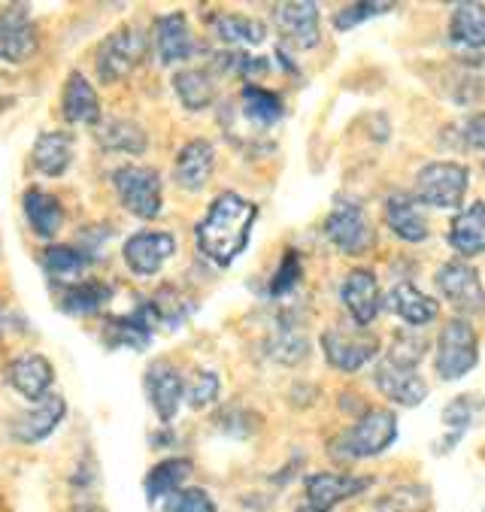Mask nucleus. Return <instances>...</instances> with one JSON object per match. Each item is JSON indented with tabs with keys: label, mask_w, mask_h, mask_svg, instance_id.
Returning a JSON list of instances; mask_svg holds the SVG:
<instances>
[{
	"label": "nucleus",
	"mask_w": 485,
	"mask_h": 512,
	"mask_svg": "<svg viewBox=\"0 0 485 512\" xmlns=\"http://www.w3.org/2000/svg\"><path fill=\"white\" fill-rule=\"evenodd\" d=\"M258 219V207L237 191H222L207 216L194 228L198 249L219 267H228L240 258V252L249 246L252 228Z\"/></svg>",
	"instance_id": "nucleus-1"
},
{
	"label": "nucleus",
	"mask_w": 485,
	"mask_h": 512,
	"mask_svg": "<svg viewBox=\"0 0 485 512\" xmlns=\"http://www.w3.org/2000/svg\"><path fill=\"white\" fill-rule=\"evenodd\" d=\"M398 440V416L392 409H364L361 419L340 431L331 440V458L346 464V461H361V458H376L388 446Z\"/></svg>",
	"instance_id": "nucleus-2"
},
{
	"label": "nucleus",
	"mask_w": 485,
	"mask_h": 512,
	"mask_svg": "<svg viewBox=\"0 0 485 512\" xmlns=\"http://www.w3.org/2000/svg\"><path fill=\"white\" fill-rule=\"evenodd\" d=\"M470 188V170L458 161H431L416 173L413 197L434 210H458Z\"/></svg>",
	"instance_id": "nucleus-3"
},
{
	"label": "nucleus",
	"mask_w": 485,
	"mask_h": 512,
	"mask_svg": "<svg viewBox=\"0 0 485 512\" xmlns=\"http://www.w3.org/2000/svg\"><path fill=\"white\" fill-rule=\"evenodd\" d=\"M146 52H149V37L140 28H131V25L116 28L113 34L101 40V46L94 52L97 79L107 85L122 82L125 76L134 73V67L146 58Z\"/></svg>",
	"instance_id": "nucleus-4"
},
{
	"label": "nucleus",
	"mask_w": 485,
	"mask_h": 512,
	"mask_svg": "<svg viewBox=\"0 0 485 512\" xmlns=\"http://www.w3.org/2000/svg\"><path fill=\"white\" fill-rule=\"evenodd\" d=\"M113 188L122 200V207L137 219H158L164 207V188L155 167L122 164L113 170Z\"/></svg>",
	"instance_id": "nucleus-5"
},
{
	"label": "nucleus",
	"mask_w": 485,
	"mask_h": 512,
	"mask_svg": "<svg viewBox=\"0 0 485 512\" xmlns=\"http://www.w3.org/2000/svg\"><path fill=\"white\" fill-rule=\"evenodd\" d=\"M476 361H479V337L473 325L467 319L446 322L437 337V358H434L437 376L443 382H458L476 367Z\"/></svg>",
	"instance_id": "nucleus-6"
},
{
	"label": "nucleus",
	"mask_w": 485,
	"mask_h": 512,
	"mask_svg": "<svg viewBox=\"0 0 485 512\" xmlns=\"http://www.w3.org/2000/svg\"><path fill=\"white\" fill-rule=\"evenodd\" d=\"M322 352L340 373H358L379 355V337L370 328H328L322 334Z\"/></svg>",
	"instance_id": "nucleus-7"
},
{
	"label": "nucleus",
	"mask_w": 485,
	"mask_h": 512,
	"mask_svg": "<svg viewBox=\"0 0 485 512\" xmlns=\"http://www.w3.org/2000/svg\"><path fill=\"white\" fill-rule=\"evenodd\" d=\"M437 291L443 294V300L458 310L461 316H479L485 313V288L482 279L476 273V267H470L467 261H446L437 276Z\"/></svg>",
	"instance_id": "nucleus-8"
},
{
	"label": "nucleus",
	"mask_w": 485,
	"mask_h": 512,
	"mask_svg": "<svg viewBox=\"0 0 485 512\" xmlns=\"http://www.w3.org/2000/svg\"><path fill=\"white\" fill-rule=\"evenodd\" d=\"M325 237L331 240L334 249H340L343 255H364L373 246V228L367 213L358 207V203H337V207L328 213L325 225H322Z\"/></svg>",
	"instance_id": "nucleus-9"
},
{
	"label": "nucleus",
	"mask_w": 485,
	"mask_h": 512,
	"mask_svg": "<svg viewBox=\"0 0 485 512\" xmlns=\"http://www.w3.org/2000/svg\"><path fill=\"white\" fill-rule=\"evenodd\" d=\"M37 46V25L25 4H10L7 10H0V61L22 64L34 58Z\"/></svg>",
	"instance_id": "nucleus-10"
},
{
	"label": "nucleus",
	"mask_w": 485,
	"mask_h": 512,
	"mask_svg": "<svg viewBox=\"0 0 485 512\" xmlns=\"http://www.w3.org/2000/svg\"><path fill=\"white\" fill-rule=\"evenodd\" d=\"M376 388L398 406H419L428 397V382L416 373V367L401 364L395 358H382L373 370Z\"/></svg>",
	"instance_id": "nucleus-11"
},
{
	"label": "nucleus",
	"mask_w": 485,
	"mask_h": 512,
	"mask_svg": "<svg viewBox=\"0 0 485 512\" xmlns=\"http://www.w3.org/2000/svg\"><path fill=\"white\" fill-rule=\"evenodd\" d=\"M340 300L346 306V313L352 316V322L358 328H367L382 310V291H379L373 270H364V267L349 270L340 282Z\"/></svg>",
	"instance_id": "nucleus-12"
},
{
	"label": "nucleus",
	"mask_w": 485,
	"mask_h": 512,
	"mask_svg": "<svg viewBox=\"0 0 485 512\" xmlns=\"http://www.w3.org/2000/svg\"><path fill=\"white\" fill-rule=\"evenodd\" d=\"M382 219H385L388 231L401 237L404 243H425L431 237L428 216L413 194H404V191L388 194L382 203Z\"/></svg>",
	"instance_id": "nucleus-13"
},
{
	"label": "nucleus",
	"mask_w": 485,
	"mask_h": 512,
	"mask_svg": "<svg viewBox=\"0 0 485 512\" xmlns=\"http://www.w3.org/2000/svg\"><path fill=\"white\" fill-rule=\"evenodd\" d=\"M125 264L137 276H155L173 255H176V237L167 231H140L128 237L125 249Z\"/></svg>",
	"instance_id": "nucleus-14"
},
{
	"label": "nucleus",
	"mask_w": 485,
	"mask_h": 512,
	"mask_svg": "<svg viewBox=\"0 0 485 512\" xmlns=\"http://www.w3.org/2000/svg\"><path fill=\"white\" fill-rule=\"evenodd\" d=\"M143 382H146V394H149V403L158 413V419L164 425H170L179 413L182 397H185V382H182L179 370L167 361H155V364H149Z\"/></svg>",
	"instance_id": "nucleus-15"
},
{
	"label": "nucleus",
	"mask_w": 485,
	"mask_h": 512,
	"mask_svg": "<svg viewBox=\"0 0 485 512\" xmlns=\"http://www.w3.org/2000/svg\"><path fill=\"white\" fill-rule=\"evenodd\" d=\"M273 19H276V28L282 31V37L295 49L319 46V40H322V34H319V7L310 4V0H301V4H279Z\"/></svg>",
	"instance_id": "nucleus-16"
},
{
	"label": "nucleus",
	"mask_w": 485,
	"mask_h": 512,
	"mask_svg": "<svg viewBox=\"0 0 485 512\" xmlns=\"http://www.w3.org/2000/svg\"><path fill=\"white\" fill-rule=\"evenodd\" d=\"M216 167V149L210 140H188L173 161V182L185 191H201Z\"/></svg>",
	"instance_id": "nucleus-17"
},
{
	"label": "nucleus",
	"mask_w": 485,
	"mask_h": 512,
	"mask_svg": "<svg viewBox=\"0 0 485 512\" xmlns=\"http://www.w3.org/2000/svg\"><path fill=\"white\" fill-rule=\"evenodd\" d=\"M7 379L10 385L25 397V400H46L49 391H52V382H55V367L49 364V358L37 355V352H28V355H19L16 361H10L7 367Z\"/></svg>",
	"instance_id": "nucleus-18"
},
{
	"label": "nucleus",
	"mask_w": 485,
	"mask_h": 512,
	"mask_svg": "<svg viewBox=\"0 0 485 512\" xmlns=\"http://www.w3.org/2000/svg\"><path fill=\"white\" fill-rule=\"evenodd\" d=\"M370 482H373V479H367V476H352V473H313V476L307 479L304 491H307V503H313V506L331 512L337 503L352 500V497H358L361 491H367Z\"/></svg>",
	"instance_id": "nucleus-19"
},
{
	"label": "nucleus",
	"mask_w": 485,
	"mask_h": 512,
	"mask_svg": "<svg viewBox=\"0 0 485 512\" xmlns=\"http://www.w3.org/2000/svg\"><path fill=\"white\" fill-rule=\"evenodd\" d=\"M64 416H67V403H64V397H58V394H49L46 400H40L31 413H25V416H19L13 425H10V434H13V440H19V443H43L61 422H64Z\"/></svg>",
	"instance_id": "nucleus-20"
},
{
	"label": "nucleus",
	"mask_w": 485,
	"mask_h": 512,
	"mask_svg": "<svg viewBox=\"0 0 485 512\" xmlns=\"http://www.w3.org/2000/svg\"><path fill=\"white\" fill-rule=\"evenodd\" d=\"M155 325H158V319L152 313V306L143 303V306H137V310L128 313V316L110 319L107 328H104V340L113 349H137L140 352V349L149 346Z\"/></svg>",
	"instance_id": "nucleus-21"
},
{
	"label": "nucleus",
	"mask_w": 485,
	"mask_h": 512,
	"mask_svg": "<svg viewBox=\"0 0 485 512\" xmlns=\"http://www.w3.org/2000/svg\"><path fill=\"white\" fill-rule=\"evenodd\" d=\"M155 52H158V61L164 67L182 64L194 55L191 28H188V19L182 13H170V16L155 19Z\"/></svg>",
	"instance_id": "nucleus-22"
},
{
	"label": "nucleus",
	"mask_w": 485,
	"mask_h": 512,
	"mask_svg": "<svg viewBox=\"0 0 485 512\" xmlns=\"http://www.w3.org/2000/svg\"><path fill=\"white\" fill-rule=\"evenodd\" d=\"M61 113L70 125H97L101 122V97H97L94 85L79 70H73L67 76L64 97H61Z\"/></svg>",
	"instance_id": "nucleus-23"
},
{
	"label": "nucleus",
	"mask_w": 485,
	"mask_h": 512,
	"mask_svg": "<svg viewBox=\"0 0 485 512\" xmlns=\"http://www.w3.org/2000/svg\"><path fill=\"white\" fill-rule=\"evenodd\" d=\"M449 246L464 258H476L485 252V200H473L452 219Z\"/></svg>",
	"instance_id": "nucleus-24"
},
{
	"label": "nucleus",
	"mask_w": 485,
	"mask_h": 512,
	"mask_svg": "<svg viewBox=\"0 0 485 512\" xmlns=\"http://www.w3.org/2000/svg\"><path fill=\"white\" fill-rule=\"evenodd\" d=\"M22 210H25V219L31 225V231L43 240H52L61 225H64V207L61 200L43 188H28L25 197H22Z\"/></svg>",
	"instance_id": "nucleus-25"
},
{
	"label": "nucleus",
	"mask_w": 485,
	"mask_h": 512,
	"mask_svg": "<svg viewBox=\"0 0 485 512\" xmlns=\"http://www.w3.org/2000/svg\"><path fill=\"white\" fill-rule=\"evenodd\" d=\"M388 306H392V313L398 319H404L413 328H425L428 322H434L440 316V303L410 282H401L392 288V294H388Z\"/></svg>",
	"instance_id": "nucleus-26"
},
{
	"label": "nucleus",
	"mask_w": 485,
	"mask_h": 512,
	"mask_svg": "<svg viewBox=\"0 0 485 512\" xmlns=\"http://www.w3.org/2000/svg\"><path fill=\"white\" fill-rule=\"evenodd\" d=\"M94 140L101 143L107 152H128V155H143L146 146H149L146 131L137 122L119 119V116H110V119L97 122L94 125Z\"/></svg>",
	"instance_id": "nucleus-27"
},
{
	"label": "nucleus",
	"mask_w": 485,
	"mask_h": 512,
	"mask_svg": "<svg viewBox=\"0 0 485 512\" xmlns=\"http://www.w3.org/2000/svg\"><path fill=\"white\" fill-rule=\"evenodd\" d=\"M240 113H243V119H246L252 128L267 131V128L279 125L285 107H282V97H279L276 91L249 82V85H243V91H240Z\"/></svg>",
	"instance_id": "nucleus-28"
},
{
	"label": "nucleus",
	"mask_w": 485,
	"mask_h": 512,
	"mask_svg": "<svg viewBox=\"0 0 485 512\" xmlns=\"http://www.w3.org/2000/svg\"><path fill=\"white\" fill-rule=\"evenodd\" d=\"M73 161V137L64 131H43L31 149V164L43 176H61Z\"/></svg>",
	"instance_id": "nucleus-29"
},
{
	"label": "nucleus",
	"mask_w": 485,
	"mask_h": 512,
	"mask_svg": "<svg viewBox=\"0 0 485 512\" xmlns=\"http://www.w3.org/2000/svg\"><path fill=\"white\" fill-rule=\"evenodd\" d=\"M113 297V288L101 279H79L73 285H64L61 291V310L70 316H91L104 310Z\"/></svg>",
	"instance_id": "nucleus-30"
},
{
	"label": "nucleus",
	"mask_w": 485,
	"mask_h": 512,
	"mask_svg": "<svg viewBox=\"0 0 485 512\" xmlns=\"http://www.w3.org/2000/svg\"><path fill=\"white\" fill-rule=\"evenodd\" d=\"M173 91L179 97V104L191 113L213 107L216 100V82L207 70H179L173 76Z\"/></svg>",
	"instance_id": "nucleus-31"
},
{
	"label": "nucleus",
	"mask_w": 485,
	"mask_h": 512,
	"mask_svg": "<svg viewBox=\"0 0 485 512\" xmlns=\"http://www.w3.org/2000/svg\"><path fill=\"white\" fill-rule=\"evenodd\" d=\"M213 34L225 46H258L267 40V25L252 16L240 13H222L213 19Z\"/></svg>",
	"instance_id": "nucleus-32"
},
{
	"label": "nucleus",
	"mask_w": 485,
	"mask_h": 512,
	"mask_svg": "<svg viewBox=\"0 0 485 512\" xmlns=\"http://www.w3.org/2000/svg\"><path fill=\"white\" fill-rule=\"evenodd\" d=\"M188 476H191V461H188V458H167V461H158V464L149 470L146 482H143L146 500H149V503H158L161 497L167 500L170 494H176V491L182 488V482H185Z\"/></svg>",
	"instance_id": "nucleus-33"
},
{
	"label": "nucleus",
	"mask_w": 485,
	"mask_h": 512,
	"mask_svg": "<svg viewBox=\"0 0 485 512\" xmlns=\"http://www.w3.org/2000/svg\"><path fill=\"white\" fill-rule=\"evenodd\" d=\"M449 37L458 46L482 49L485 46V7L482 4H458L449 19Z\"/></svg>",
	"instance_id": "nucleus-34"
},
{
	"label": "nucleus",
	"mask_w": 485,
	"mask_h": 512,
	"mask_svg": "<svg viewBox=\"0 0 485 512\" xmlns=\"http://www.w3.org/2000/svg\"><path fill=\"white\" fill-rule=\"evenodd\" d=\"M88 264H91V258L85 252L73 249V246H49L43 252L46 276H52L58 282H67V285L79 282V276L88 270Z\"/></svg>",
	"instance_id": "nucleus-35"
},
{
	"label": "nucleus",
	"mask_w": 485,
	"mask_h": 512,
	"mask_svg": "<svg viewBox=\"0 0 485 512\" xmlns=\"http://www.w3.org/2000/svg\"><path fill=\"white\" fill-rule=\"evenodd\" d=\"M149 306H152L158 325H167V328H179V322H185V316L191 313L188 297H182L170 285H164L161 291H155V297L149 300Z\"/></svg>",
	"instance_id": "nucleus-36"
},
{
	"label": "nucleus",
	"mask_w": 485,
	"mask_h": 512,
	"mask_svg": "<svg viewBox=\"0 0 485 512\" xmlns=\"http://www.w3.org/2000/svg\"><path fill=\"white\" fill-rule=\"evenodd\" d=\"M219 391H222V379L213 370H198L194 379L185 385V400L194 409H207L210 403H216Z\"/></svg>",
	"instance_id": "nucleus-37"
},
{
	"label": "nucleus",
	"mask_w": 485,
	"mask_h": 512,
	"mask_svg": "<svg viewBox=\"0 0 485 512\" xmlns=\"http://www.w3.org/2000/svg\"><path fill=\"white\" fill-rule=\"evenodd\" d=\"M388 10H395L392 4H382V0H361V4H349V7H340L337 16H334V28L337 31H352L355 25L367 22V19H376Z\"/></svg>",
	"instance_id": "nucleus-38"
},
{
	"label": "nucleus",
	"mask_w": 485,
	"mask_h": 512,
	"mask_svg": "<svg viewBox=\"0 0 485 512\" xmlns=\"http://www.w3.org/2000/svg\"><path fill=\"white\" fill-rule=\"evenodd\" d=\"M270 352H273L279 361H285V364H295V361L307 358V340H304V334H301L295 325L285 322V325H279Z\"/></svg>",
	"instance_id": "nucleus-39"
},
{
	"label": "nucleus",
	"mask_w": 485,
	"mask_h": 512,
	"mask_svg": "<svg viewBox=\"0 0 485 512\" xmlns=\"http://www.w3.org/2000/svg\"><path fill=\"white\" fill-rule=\"evenodd\" d=\"M428 503V491L419 485H404L388 491L379 500V512H422V506Z\"/></svg>",
	"instance_id": "nucleus-40"
},
{
	"label": "nucleus",
	"mask_w": 485,
	"mask_h": 512,
	"mask_svg": "<svg viewBox=\"0 0 485 512\" xmlns=\"http://www.w3.org/2000/svg\"><path fill=\"white\" fill-rule=\"evenodd\" d=\"M164 512H216V500L204 488H179L164 500Z\"/></svg>",
	"instance_id": "nucleus-41"
},
{
	"label": "nucleus",
	"mask_w": 485,
	"mask_h": 512,
	"mask_svg": "<svg viewBox=\"0 0 485 512\" xmlns=\"http://www.w3.org/2000/svg\"><path fill=\"white\" fill-rule=\"evenodd\" d=\"M301 282V255L295 249H285L279 267H276V276L270 282V294H288L291 288H295Z\"/></svg>",
	"instance_id": "nucleus-42"
},
{
	"label": "nucleus",
	"mask_w": 485,
	"mask_h": 512,
	"mask_svg": "<svg viewBox=\"0 0 485 512\" xmlns=\"http://www.w3.org/2000/svg\"><path fill=\"white\" fill-rule=\"evenodd\" d=\"M473 413H476V403H473V397H467V394L455 397V400L443 409V425L455 431V440L470 428Z\"/></svg>",
	"instance_id": "nucleus-43"
},
{
	"label": "nucleus",
	"mask_w": 485,
	"mask_h": 512,
	"mask_svg": "<svg viewBox=\"0 0 485 512\" xmlns=\"http://www.w3.org/2000/svg\"><path fill=\"white\" fill-rule=\"evenodd\" d=\"M249 419H252L249 409H243V406H228L225 413L216 416V428H222L225 434H234V437H249V434L255 431L252 425H246Z\"/></svg>",
	"instance_id": "nucleus-44"
},
{
	"label": "nucleus",
	"mask_w": 485,
	"mask_h": 512,
	"mask_svg": "<svg viewBox=\"0 0 485 512\" xmlns=\"http://www.w3.org/2000/svg\"><path fill=\"white\" fill-rule=\"evenodd\" d=\"M461 137H464V143H467L470 149H479V152H485V113H476V116H470V119L464 122V131H461Z\"/></svg>",
	"instance_id": "nucleus-45"
},
{
	"label": "nucleus",
	"mask_w": 485,
	"mask_h": 512,
	"mask_svg": "<svg viewBox=\"0 0 485 512\" xmlns=\"http://www.w3.org/2000/svg\"><path fill=\"white\" fill-rule=\"evenodd\" d=\"M73 512H107L104 506H94V503H88V506H76Z\"/></svg>",
	"instance_id": "nucleus-46"
},
{
	"label": "nucleus",
	"mask_w": 485,
	"mask_h": 512,
	"mask_svg": "<svg viewBox=\"0 0 485 512\" xmlns=\"http://www.w3.org/2000/svg\"><path fill=\"white\" fill-rule=\"evenodd\" d=\"M295 512H325V509H319V506H313V503H304V506H298Z\"/></svg>",
	"instance_id": "nucleus-47"
},
{
	"label": "nucleus",
	"mask_w": 485,
	"mask_h": 512,
	"mask_svg": "<svg viewBox=\"0 0 485 512\" xmlns=\"http://www.w3.org/2000/svg\"><path fill=\"white\" fill-rule=\"evenodd\" d=\"M4 322H7V310H4V300H0V331H4Z\"/></svg>",
	"instance_id": "nucleus-48"
}]
</instances>
